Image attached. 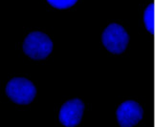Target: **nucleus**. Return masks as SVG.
I'll use <instances>...</instances> for the list:
<instances>
[{
  "instance_id": "423d86ee",
  "label": "nucleus",
  "mask_w": 155,
  "mask_h": 127,
  "mask_svg": "<svg viewBox=\"0 0 155 127\" xmlns=\"http://www.w3.org/2000/svg\"><path fill=\"white\" fill-rule=\"evenodd\" d=\"M144 23L147 31L154 34V3L148 5L144 11Z\"/></svg>"
},
{
  "instance_id": "f257e3e1",
  "label": "nucleus",
  "mask_w": 155,
  "mask_h": 127,
  "mask_svg": "<svg viewBox=\"0 0 155 127\" xmlns=\"http://www.w3.org/2000/svg\"><path fill=\"white\" fill-rule=\"evenodd\" d=\"M23 51L33 59H44L53 51V42L47 34L41 32H33L26 36Z\"/></svg>"
},
{
  "instance_id": "20e7f679",
  "label": "nucleus",
  "mask_w": 155,
  "mask_h": 127,
  "mask_svg": "<svg viewBox=\"0 0 155 127\" xmlns=\"http://www.w3.org/2000/svg\"><path fill=\"white\" fill-rule=\"evenodd\" d=\"M117 119L122 127H131L138 123L144 116V110L134 100H127L118 107Z\"/></svg>"
},
{
  "instance_id": "0eeeda50",
  "label": "nucleus",
  "mask_w": 155,
  "mask_h": 127,
  "mask_svg": "<svg viewBox=\"0 0 155 127\" xmlns=\"http://www.w3.org/2000/svg\"><path fill=\"white\" fill-rule=\"evenodd\" d=\"M48 3L53 6L54 8L63 10V9H68L70 7L74 6L78 0H47Z\"/></svg>"
},
{
  "instance_id": "39448f33",
  "label": "nucleus",
  "mask_w": 155,
  "mask_h": 127,
  "mask_svg": "<svg viewBox=\"0 0 155 127\" xmlns=\"http://www.w3.org/2000/svg\"><path fill=\"white\" fill-rule=\"evenodd\" d=\"M84 111V103L80 99H73L66 101L61 106L58 119L64 126L74 127L81 122Z\"/></svg>"
},
{
  "instance_id": "7ed1b4c3",
  "label": "nucleus",
  "mask_w": 155,
  "mask_h": 127,
  "mask_svg": "<svg viewBox=\"0 0 155 127\" xmlns=\"http://www.w3.org/2000/svg\"><path fill=\"white\" fill-rule=\"evenodd\" d=\"M102 41L110 53L120 54L127 49L129 35L123 26L117 23H111L104 31Z\"/></svg>"
},
{
  "instance_id": "f03ea898",
  "label": "nucleus",
  "mask_w": 155,
  "mask_h": 127,
  "mask_svg": "<svg viewBox=\"0 0 155 127\" xmlns=\"http://www.w3.org/2000/svg\"><path fill=\"white\" fill-rule=\"evenodd\" d=\"M6 94L17 104L31 103L37 95V89L32 81L24 77H15L6 86Z\"/></svg>"
}]
</instances>
